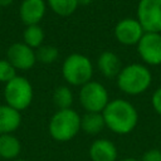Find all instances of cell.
<instances>
[{"instance_id":"7402d4cb","label":"cell","mask_w":161,"mask_h":161,"mask_svg":"<svg viewBox=\"0 0 161 161\" xmlns=\"http://www.w3.org/2000/svg\"><path fill=\"white\" fill-rule=\"evenodd\" d=\"M140 161H161V150L150 148L145 151Z\"/></svg>"},{"instance_id":"d4e9b609","label":"cell","mask_w":161,"mask_h":161,"mask_svg":"<svg viewBox=\"0 0 161 161\" xmlns=\"http://www.w3.org/2000/svg\"><path fill=\"white\" fill-rule=\"evenodd\" d=\"M92 1H93V0H78V4H79V5L86 6V5H89Z\"/></svg>"},{"instance_id":"8992f818","label":"cell","mask_w":161,"mask_h":161,"mask_svg":"<svg viewBox=\"0 0 161 161\" xmlns=\"http://www.w3.org/2000/svg\"><path fill=\"white\" fill-rule=\"evenodd\" d=\"M78 99L86 112H102L109 102L108 91L97 80H89L83 84L79 89Z\"/></svg>"},{"instance_id":"44dd1931","label":"cell","mask_w":161,"mask_h":161,"mask_svg":"<svg viewBox=\"0 0 161 161\" xmlns=\"http://www.w3.org/2000/svg\"><path fill=\"white\" fill-rule=\"evenodd\" d=\"M16 75V69L13 67V64L8 59H0V82L6 84Z\"/></svg>"},{"instance_id":"ac0fdd59","label":"cell","mask_w":161,"mask_h":161,"mask_svg":"<svg viewBox=\"0 0 161 161\" xmlns=\"http://www.w3.org/2000/svg\"><path fill=\"white\" fill-rule=\"evenodd\" d=\"M47 5L58 16H70L79 6L78 0H47Z\"/></svg>"},{"instance_id":"3957f363","label":"cell","mask_w":161,"mask_h":161,"mask_svg":"<svg viewBox=\"0 0 161 161\" xmlns=\"http://www.w3.org/2000/svg\"><path fill=\"white\" fill-rule=\"evenodd\" d=\"M48 131L50 137L58 142L73 140L80 131L79 113L73 108L58 109L49 121Z\"/></svg>"},{"instance_id":"e0dca14e","label":"cell","mask_w":161,"mask_h":161,"mask_svg":"<svg viewBox=\"0 0 161 161\" xmlns=\"http://www.w3.org/2000/svg\"><path fill=\"white\" fill-rule=\"evenodd\" d=\"M44 39H45V34H44L43 28L39 24L25 26L23 31V43H25L28 47L36 50L39 47L43 45Z\"/></svg>"},{"instance_id":"cb8c5ba5","label":"cell","mask_w":161,"mask_h":161,"mask_svg":"<svg viewBox=\"0 0 161 161\" xmlns=\"http://www.w3.org/2000/svg\"><path fill=\"white\" fill-rule=\"evenodd\" d=\"M15 0H0V8H9Z\"/></svg>"},{"instance_id":"5bb4252c","label":"cell","mask_w":161,"mask_h":161,"mask_svg":"<svg viewBox=\"0 0 161 161\" xmlns=\"http://www.w3.org/2000/svg\"><path fill=\"white\" fill-rule=\"evenodd\" d=\"M21 125V114L8 104H0V135L14 133Z\"/></svg>"},{"instance_id":"7a4b0ae2","label":"cell","mask_w":161,"mask_h":161,"mask_svg":"<svg viewBox=\"0 0 161 161\" xmlns=\"http://www.w3.org/2000/svg\"><path fill=\"white\" fill-rule=\"evenodd\" d=\"M117 87L128 96H138L145 93L152 83V73L146 64L131 63L122 67L116 78Z\"/></svg>"},{"instance_id":"7c38bea8","label":"cell","mask_w":161,"mask_h":161,"mask_svg":"<svg viewBox=\"0 0 161 161\" xmlns=\"http://www.w3.org/2000/svg\"><path fill=\"white\" fill-rule=\"evenodd\" d=\"M92 161H117L118 151L116 145L107 138L94 140L88 150Z\"/></svg>"},{"instance_id":"484cf974","label":"cell","mask_w":161,"mask_h":161,"mask_svg":"<svg viewBox=\"0 0 161 161\" xmlns=\"http://www.w3.org/2000/svg\"><path fill=\"white\" fill-rule=\"evenodd\" d=\"M119 161H140V160H137V158H135V157H126V158H122V160H119Z\"/></svg>"},{"instance_id":"277c9868","label":"cell","mask_w":161,"mask_h":161,"mask_svg":"<svg viewBox=\"0 0 161 161\" xmlns=\"http://www.w3.org/2000/svg\"><path fill=\"white\" fill-rule=\"evenodd\" d=\"M62 75L69 86L82 87L92 80L93 64L87 55L82 53H72L63 60Z\"/></svg>"},{"instance_id":"9a60e30c","label":"cell","mask_w":161,"mask_h":161,"mask_svg":"<svg viewBox=\"0 0 161 161\" xmlns=\"http://www.w3.org/2000/svg\"><path fill=\"white\" fill-rule=\"evenodd\" d=\"M21 152V143L13 133L0 135V160L13 161L16 160Z\"/></svg>"},{"instance_id":"4fadbf2b","label":"cell","mask_w":161,"mask_h":161,"mask_svg":"<svg viewBox=\"0 0 161 161\" xmlns=\"http://www.w3.org/2000/svg\"><path fill=\"white\" fill-rule=\"evenodd\" d=\"M97 68L104 78L116 79L122 69V62L114 52L104 50L97 58Z\"/></svg>"},{"instance_id":"6da1fadb","label":"cell","mask_w":161,"mask_h":161,"mask_svg":"<svg viewBox=\"0 0 161 161\" xmlns=\"http://www.w3.org/2000/svg\"><path fill=\"white\" fill-rule=\"evenodd\" d=\"M102 114L106 127L117 135L132 132L138 123V112L136 107L123 98L109 101L102 111Z\"/></svg>"},{"instance_id":"d6986e66","label":"cell","mask_w":161,"mask_h":161,"mask_svg":"<svg viewBox=\"0 0 161 161\" xmlns=\"http://www.w3.org/2000/svg\"><path fill=\"white\" fill-rule=\"evenodd\" d=\"M74 101V96L72 89L68 86H59L53 92V102L58 109L72 108Z\"/></svg>"},{"instance_id":"9c48e42d","label":"cell","mask_w":161,"mask_h":161,"mask_svg":"<svg viewBox=\"0 0 161 161\" xmlns=\"http://www.w3.org/2000/svg\"><path fill=\"white\" fill-rule=\"evenodd\" d=\"M146 31L136 18H125L121 19L114 25V38L116 40L126 47L137 45L140 39Z\"/></svg>"},{"instance_id":"30bf717a","label":"cell","mask_w":161,"mask_h":161,"mask_svg":"<svg viewBox=\"0 0 161 161\" xmlns=\"http://www.w3.org/2000/svg\"><path fill=\"white\" fill-rule=\"evenodd\" d=\"M6 59L16 70H29L36 63L35 50L23 42L13 43L6 50Z\"/></svg>"},{"instance_id":"ffe728a7","label":"cell","mask_w":161,"mask_h":161,"mask_svg":"<svg viewBox=\"0 0 161 161\" xmlns=\"http://www.w3.org/2000/svg\"><path fill=\"white\" fill-rule=\"evenodd\" d=\"M36 62H40L43 64H52L54 63L59 57V50L54 45H42L35 50Z\"/></svg>"},{"instance_id":"f1b7e54d","label":"cell","mask_w":161,"mask_h":161,"mask_svg":"<svg viewBox=\"0 0 161 161\" xmlns=\"http://www.w3.org/2000/svg\"><path fill=\"white\" fill-rule=\"evenodd\" d=\"M0 9H1V8H0Z\"/></svg>"},{"instance_id":"603a6c76","label":"cell","mask_w":161,"mask_h":161,"mask_svg":"<svg viewBox=\"0 0 161 161\" xmlns=\"http://www.w3.org/2000/svg\"><path fill=\"white\" fill-rule=\"evenodd\" d=\"M151 104L155 109V112L161 116V87H158L157 89H155V92L151 96Z\"/></svg>"},{"instance_id":"2e32d148","label":"cell","mask_w":161,"mask_h":161,"mask_svg":"<svg viewBox=\"0 0 161 161\" xmlns=\"http://www.w3.org/2000/svg\"><path fill=\"white\" fill-rule=\"evenodd\" d=\"M106 127L102 112H86L80 117V130L89 135L96 136Z\"/></svg>"},{"instance_id":"83f0119b","label":"cell","mask_w":161,"mask_h":161,"mask_svg":"<svg viewBox=\"0 0 161 161\" xmlns=\"http://www.w3.org/2000/svg\"><path fill=\"white\" fill-rule=\"evenodd\" d=\"M0 161H3V160H0Z\"/></svg>"},{"instance_id":"4316f807","label":"cell","mask_w":161,"mask_h":161,"mask_svg":"<svg viewBox=\"0 0 161 161\" xmlns=\"http://www.w3.org/2000/svg\"><path fill=\"white\" fill-rule=\"evenodd\" d=\"M13 161H28V160H24V158H16V160H13Z\"/></svg>"},{"instance_id":"ba28073f","label":"cell","mask_w":161,"mask_h":161,"mask_svg":"<svg viewBox=\"0 0 161 161\" xmlns=\"http://www.w3.org/2000/svg\"><path fill=\"white\" fill-rule=\"evenodd\" d=\"M136 48L140 58L146 65L161 64V33L146 31Z\"/></svg>"},{"instance_id":"5b68a950","label":"cell","mask_w":161,"mask_h":161,"mask_svg":"<svg viewBox=\"0 0 161 161\" xmlns=\"http://www.w3.org/2000/svg\"><path fill=\"white\" fill-rule=\"evenodd\" d=\"M34 98L33 86L23 75H16L4 86V99L5 104L21 112L26 109Z\"/></svg>"},{"instance_id":"52a82bcc","label":"cell","mask_w":161,"mask_h":161,"mask_svg":"<svg viewBox=\"0 0 161 161\" xmlns=\"http://www.w3.org/2000/svg\"><path fill=\"white\" fill-rule=\"evenodd\" d=\"M136 15L145 31L161 33V0H138Z\"/></svg>"},{"instance_id":"8fae6325","label":"cell","mask_w":161,"mask_h":161,"mask_svg":"<svg viewBox=\"0 0 161 161\" xmlns=\"http://www.w3.org/2000/svg\"><path fill=\"white\" fill-rule=\"evenodd\" d=\"M45 0H23L19 6V18L24 25H38L47 13Z\"/></svg>"}]
</instances>
